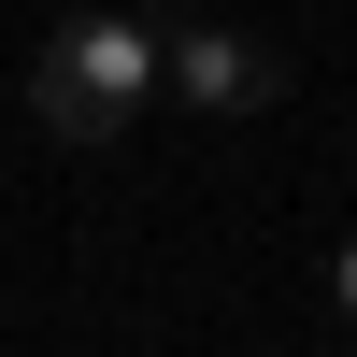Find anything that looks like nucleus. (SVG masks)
I'll return each instance as SVG.
<instances>
[{"mask_svg":"<svg viewBox=\"0 0 357 357\" xmlns=\"http://www.w3.org/2000/svg\"><path fill=\"white\" fill-rule=\"evenodd\" d=\"M143 100H158V15H72L29 57V114L57 143H114Z\"/></svg>","mask_w":357,"mask_h":357,"instance_id":"f257e3e1","label":"nucleus"},{"mask_svg":"<svg viewBox=\"0 0 357 357\" xmlns=\"http://www.w3.org/2000/svg\"><path fill=\"white\" fill-rule=\"evenodd\" d=\"M158 86H172V100H200V114H272V100H286V57L257 43V29L172 15V29H158Z\"/></svg>","mask_w":357,"mask_h":357,"instance_id":"f03ea898","label":"nucleus"},{"mask_svg":"<svg viewBox=\"0 0 357 357\" xmlns=\"http://www.w3.org/2000/svg\"><path fill=\"white\" fill-rule=\"evenodd\" d=\"M329 286H343V314H357V243H343V272H329Z\"/></svg>","mask_w":357,"mask_h":357,"instance_id":"7ed1b4c3","label":"nucleus"}]
</instances>
